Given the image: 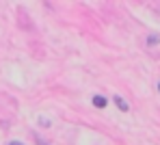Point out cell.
Returning <instances> with one entry per match:
<instances>
[{
  "instance_id": "277c9868",
  "label": "cell",
  "mask_w": 160,
  "mask_h": 145,
  "mask_svg": "<svg viewBox=\"0 0 160 145\" xmlns=\"http://www.w3.org/2000/svg\"><path fill=\"white\" fill-rule=\"evenodd\" d=\"M9 145H22V143H18V141H13V143H9Z\"/></svg>"
},
{
  "instance_id": "6da1fadb",
  "label": "cell",
  "mask_w": 160,
  "mask_h": 145,
  "mask_svg": "<svg viewBox=\"0 0 160 145\" xmlns=\"http://www.w3.org/2000/svg\"><path fill=\"white\" fill-rule=\"evenodd\" d=\"M115 104H117V108H119V111H128V102H126L123 98H119V95H117V98H115Z\"/></svg>"
},
{
  "instance_id": "5b68a950",
  "label": "cell",
  "mask_w": 160,
  "mask_h": 145,
  "mask_svg": "<svg viewBox=\"0 0 160 145\" xmlns=\"http://www.w3.org/2000/svg\"><path fill=\"white\" fill-rule=\"evenodd\" d=\"M158 89H160V82H158Z\"/></svg>"
},
{
  "instance_id": "3957f363",
  "label": "cell",
  "mask_w": 160,
  "mask_h": 145,
  "mask_svg": "<svg viewBox=\"0 0 160 145\" xmlns=\"http://www.w3.org/2000/svg\"><path fill=\"white\" fill-rule=\"evenodd\" d=\"M154 43H158V37H156V35L149 37V46H154Z\"/></svg>"
},
{
  "instance_id": "7a4b0ae2",
  "label": "cell",
  "mask_w": 160,
  "mask_h": 145,
  "mask_svg": "<svg viewBox=\"0 0 160 145\" xmlns=\"http://www.w3.org/2000/svg\"><path fill=\"white\" fill-rule=\"evenodd\" d=\"M93 104H95L98 108H104L108 102H106V98H102V95H95V98H93Z\"/></svg>"
}]
</instances>
